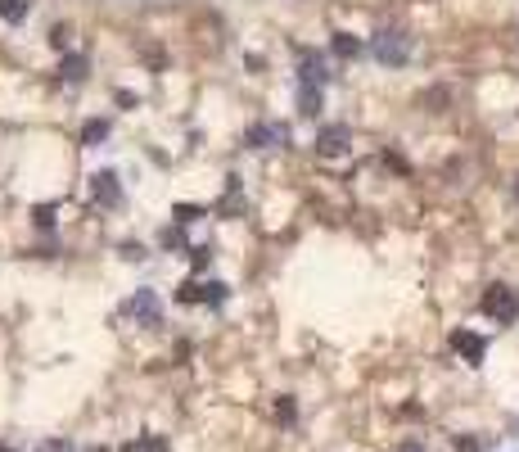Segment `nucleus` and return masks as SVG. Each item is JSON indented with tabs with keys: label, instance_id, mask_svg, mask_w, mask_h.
Returning <instances> with one entry per match:
<instances>
[{
	"label": "nucleus",
	"instance_id": "ddd939ff",
	"mask_svg": "<svg viewBox=\"0 0 519 452\" xmlns=\"http://www.w3.org/2000/svg\"><path fill=\"white\" fill-rule=\"evenodd\" d=\"M127 452H167V443L158 434H150V439H140V443H131Z\"/></svg>",
	"mask_w": 519,
	"mask_h": 452
},
{
	"label": "nucleus",
	"instance_id": "7ed1b4c3",
	"mask_svg": "<svg viewBox=\"0 0 519 452\" xmlns=\"http://www.w3.org/2000/svg\"><path fill=\"white\" fill-rule=\"evenodd\" d=\"M253 145V150H271V145H285L289 131L280 127V122H257V127H249V136H244Z\"/></svg>",
	"mask_w": 519,
	"mask_h": 452
},
{
	"label": "nucleus",
	"instance_id": "412c9836",
	"mask_svg": "<svg viewBox=\"0 0 519 452\" xmlns=\"http://www.w3.org/2000/svg\"><path fill=\"white\" fill-rule=\"evenodd\" d=\"M0 452H9V448H0Z\"/></svg>",
	"mask_w": 519,
	"mask_h": 452
},
{
	"label": "nucleus",
	"instance_id": "9d476101",
	"mask_svg": "<svg viewBox=\"0 0 519 452\" xmlns=\"http://www.w3.org/2000/svg\"><path fill=\"white\" fill-rule=\"evenodd\" d=\"M335 55H339V59H352V55H362V41H357L352 32H335Z\"/></svg>",
	"mask_w": 519,
	"mask_h": 452
},
{
	"label": "nucleus",
	"instance_id": "a211bd4d",
	"mask_svg": "<svg viewBox=\"0 0 519 452\" xmlns=\"http://www.w3.org/2000/svg\"><path fill=\"white\" fill-rule=\"evenodd\" d=\"M50 45H59V50H64V45H68V28H55V32H50Z\"/></svg>",
	"mask_w": 519,
	"mask_h": 452
},
{
	"label": "nucleus",
	"instance_id": "4468645a",
	"mask_svg": "<svg viewBox=\"0 0 519 452\" xmlns=\"http://www.w3.org/2000/svg\"><path fill=\"white\" fill-rule=\"evenodd\" d=\"M298 104H303V114H320V91H307V87H303Z\"/></svg>",
	"mask_w": 519,
	"mask_h": 452
},
{
	"label": "nucleus",
	"instance_id": "dca6fc26",
	"mask_svg": "<svg viewBox=\"0 0 519 452\" xmlns=\"http://www.w3.org/2000/svg\"><path fill=\"white\" fill-rule=\"evenodd\" d=\"M36 226H55V209L45 204V209H36Z\"/></svg>",
	"mask_w": 519,
	"mask_h": 452
},
{
	"label": "nucleus",
	"instance_id": "0eeeda50",
	"mask_svg": "<svg viewBox=\"0 0 519 452\" xmlns=\"http://www.w3.org/2000/svg\"><path fill=\"white\" fill-rule=\"evenodd\" d=\"M298 82L307 91H320V82H325V68H320V55H303V68H298Z\"/></svg>",
	"mask_w": 519,
	"mask_h": 452
},
{
	"label": "nucleus",
	"instance_id": "6e6552de",
	"mask_svg": "<svg viewBox=\"0 0 519 452\" xmlns=\"http://www.w3.org/2000/svg\"><path fill=\"white\" fill-rule=\"evenodd\" d=\"M91 190H95V199H100V204H118V177L113 172H95Z\"/></svg>",
	"mask_w": 519,
	"mask_h": 452
},
{
	"label": "nucleus",
	"instance_id": "f03ea898",
	"mask_svg": "<svg viewBox=\"0 0 519 452\" xmlns=\"http://www.w3.org/2000/svg\"><path fill=\"white\" fill-rule=\"evenodd\" d=\"M484 312H488V316H497L501 326H510L515 316H519V299H515V290H506V285H492L488 294H484Z\"/></svg>",
	"mask_w": 519,
	"mask_h": 452
},
{
	"label": "nucleus",
	"instance_id": "aec40b11",
	"mask_svg": "<svg viewBox=\"0 0 519 452\" xmlns=\"http://www.w3.org/2000/svg\"><path fill=\"white\" fill-rule=\"evenodd\" d=\"M398 452H425V443H415V439H411V443H402Z\"/></svg>",
	"mask_w": 519,
	"mask_h": 452
},
{
	"label": "nucleus",
	"instance_id": "6ab92c4d",
	"mask_svg": "<svg viewBox=\"0 0 519 452\" xmlns=\"http://www.w3.org/2000/svg\"><path fill=\"white\" fill-rule=\"evenodd\" d=\"M194 217H199V209H190V204H185V209H177V222H194Z\"/></svg>",
	"mask_w": 519,
	"mask_h": 452
},
{
	"label": "nucleus",
	"instance_id": "20e7f679",
	"mask_svg": "<svg viewBox=\"0 0 519 452\" xmlns=\"http://www.w3.org/2000/svg\"><path fill=\"white\" fill-rule=\"evenodd\" d=\"M348 140H352V131H348V127H320V131H316V154L335 158V154L348 150Z\"/></svg>",
	"mask_w": 519,
	"mask_h": 452
},
{
	"label": "nucleus",
	"instance_id": "2eb2a0df",
	"mask_svg": "<svg viewBox=\"0 0 519 452\" xmlns=\"http://www.w3.org/2000/svg\"><path fill=\"white\" fill-rule=\"evenodd\" d=\"M41 452H72V443H68V439H45Z\"/></svg>",
	"mask_w": 519,
	"mask_h": 452
},
{
	"label": "nucleus",
	"instance_id": "423d86ee",
	"mask_svg": "<svg viewBox=\"0 0 519 452\" xmlns=\"http://www.w3.org/2000/svg\"><path fill=\"white\" fill-rule=\"evenodd\" d=\"M127 312L135 316V321H158V299H154V290H135L131 303H127Z\"/></svg>",
	"mask_w": 519,
	"mask_h": 452
},
{
	"label": "nucleus",
	"instance_id": "f3484780",
	"mask_svg": "<svg viewBox=\"0 0 519 452\" xmlns=\"http://www.w3.org/2000/svg\"><path fill=\"white\" fill-rule=\"evenodd\" d=\"M276 412H280V421H294V402H289V398H280Z\"/></svg>",
	"mask_w": 519,
	"mask_h": 452
},
{
	"label": "nucleus",
	"instance_id": "1a4fd4ad",
	"mask_svg": "<svg viewBox=\"0 0 519 452\" xmlns=\"http://www.w3.org/2000/svg\"><path fill=\"white\" fill-rule=\"evenodd\" d=\"M32 14V0H0V18L5 23H23Z\"/></svg>",
	"mask_w": 519,
	"mask_h": 452
},
{
	"label": "nucleus",
	"instance_id": "f8f14e48",
	"mask_svg": "<svg viewBox=\"0 0 519 452\" xmlns=\"http://www.w3.org/2000/svg\"><path fill=\"white\" fill-rule=\"evenodd\" d=\"M59 72H64L68 82H82V77H86V59H82V55H68V59H64V68H59Z\"/></svg>",
	"mask_w": 519,
	"mask_h": 452
},
{
	"label": "nucleus",
	"instance_id": "9b49d317",
	"mask_svg": "<svg viewBox=\"0 0 519 452\" xmlns=\"http://www.w3.org/2000/svg\"><path fill=\"white\" fill-rule=\"evenodd\" d=\"M108 136V122L104 118H91V122H86V131H82V145H100Z\"/></svg>",
	"mask_w": 519,
	"mask_h": 452
},
{
	"label": "nucleus",
	"instance_id": "f257e3e1",
	"mask_svg": "<svg viewBox=\"0 0 519 452\" xmlns=\"http://www.w3.org/2000/svg\"><path fill=\"white\" fill-rule=\"evenodd\" d=\"M370 50H375L379 64L398 68V64H406V55H411V36H402V32H379L375 41H370Z\"/></svg>",
	"mask_w": 519,
	"mask_h": 452
},
{
	"label": "nucleus",
	"instance_id": "39448f33",
	"mask_svg": "<svg viewBox=\"0 0 519 452\" xmlns=\"http://www.w3.org/2000/svg\"><path fill=\"white\" fill-rule=\"evenodd\" d=\"M452 348L461 353V358H465L469 366H479V362H484V353H488L484 335H474V331H456V335H452Z\"/></svg>",
	"mask_w": 519,
	"mask_h": 452
}]
</instances>
